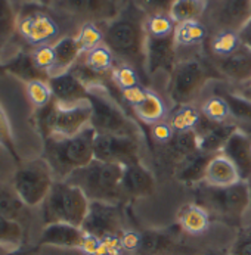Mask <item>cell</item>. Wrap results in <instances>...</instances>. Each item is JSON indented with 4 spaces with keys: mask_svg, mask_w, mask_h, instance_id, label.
<instances>
[{
    "mask_svg": "<svg viewBox=\"0 0 251 255\" xmlns=\"http://www.w3.org/2000/svg\"><path fill=\"white\" fill-rule=\"evenodd\" d=\"M209 0H176L169 12L175 24L200 21L207 10Z\"/></svg>",
    "mask_w": 251,
    "mask_h": 255,
    "instance_id": "31",
    "label": "cell"
},
{
    "mask_svg": "<svg viewBox=\"0 0 251 255\" xmlns=\"http://www.w3.org/2000/svg\"><path fill=\"white\" fill-rule=\"evenodd\" d=\"M194 187L195 204L201 205L210 217L228 223H237L247 214L251 207L250 182H238L231 186H212L201 182Z\"/></svg>",
    "mask_w": 251,
    "mask_h": 255,
    "instance_id": "4",
    "label": "cell"
},
{
    "mask_svg": "<svg viewBox=\"0 0 251 255\" xmlns=\"http://www.w3.org/2000/svg\"><path fill=\"white\" fill-rule=\"evenodd\" d=\"M9 251H12V250H7V248H4V247L0 245V255H7L9 254Z\"/></svg>",
    "mask_w": 251,
    "mask_h": 255,
    "instance_id": "56",
    "label": "cell"
},
{
    "mask_svg": "<svg viewBox=\"0 0 251 255\" xmlns=\"http://www.w3.org/2000/svg\"><path fill=\"white\" fill-rule=\"evenodd\" d=\"M25 89H27V96H28L30 102L36 107L37 110L46 107L53 99V95H52V89L49 86V81L36 80V81L27 83L25 84Z\"/></svg>",
    "mask_w": 251,
    "mask_h": 255,
    "instance_id": "41",
    "label": "cell"
},
{
    "mask_svg": "<svg viewBox=\"0 0 251 255\" xmlns=\"http://www.w3.org/2000/svg\"><path fill=\"white\" fill-rule=\"evenodd\" d=\"M53 50H55V65L50 71V77L68 73L83 55L77 38L71 36L62 37L56 43H53Z\"/></svg>",
    "mask_w": 251,
    "mask_h": 255,
    "instance_id": "27",
    "label": "cell"
},
{
    "mask_svg": "<svg viewBox=\"0 0 251 255\" xmlns=\"http://www.w3.org/2000/svg\"><path fill=\"white\" fill-rule=\"evenodd\" d=\"M3 68H4L6 73L12 74L16 78L25 81V84L27 83H31V81H36V80L49 81V78H50L49 74L41 71L37 67L34 59H33V55L28 53V52H22V50L18 52L6 64H3Z\"/></svg>",
    "mask_w": 251,
    "mask_h": 255,
    "instance_id": "26",
    "label": "cell"
},
{
    "mask_svg": "<svg viewBox=\"0 0 251 255\" xmlns=\"http://www.w3.org/2000/svg\"><path fill=\"white\" fill-rule=\"evenodd\" d=\"M146 13L133 1L121 4L118 15L102 27L104 44L121 64L133 67L139 75L146 74Z\"/></svg>",
    "mask_w": 251,
    "mask_h": 255,
    "instance_id": "1",
    "label": "cell"
},
{
    "mask_svg": "<svg viewBox=\"0 0 251 255\" xmlns=\"http://www.w3.org/2000/svg\"><path fill=\"white\" fill-rule=\"evenodd\" d=\"M24 207H27L18 196L16 193H9V192H0V216L6 219L15 220L21 217L24 213Z\"/></svg>",
    "mask_w": 251,
    "mask_h": 255,
    "instance_id": "43",
    "label": "cell"
},
{
    "mask_svg": "<svg viewBox=\"0 0 251 255\" xmlns=\"http://www.w3.org/2000/svg\"><path fill=\"white\" fill-rule=\"evenodd\" d=\"M240 40L244 46H247L249 49H251V19L249 21V24L238 33Z\"/></svg>",
    "mask_w": 251,
    "mask_h": 255,
    "instance_id": "51",
    "label": "cell"
},
{
    "mask_svg": "<svg viewBox=\"0 0 251 255\" xmlns=\"http://www.w3.org/2000/svg\"><path fill=\"white\" fill-rule=\"evenodd\" d=\"M18 34L33 46L49 44L59 34L56 21L36 4L25 6L18 15Z\"/></svg>",
    "mask_w": 251,
    "mask_h": 255,
    "instance_id": "13",
    "label": "cell"
},
{
    "mask_svg": "<svg viewBox=\"0 0 251 255\" xmlns=\"http://www.w3.org/2000/svg\"><path fill=\"white\" fill-rule=\"evenodd\" d=\"M178 250L175 239L160 230H145L141 233V245L136 251L139 255H170Z\"/></svg>",
    "mask_w": 251,
    "mask_h": 255,
    "instance_id": "29",
    "label": "cell"
},
{
    "mask_svg": "<svg viewBox=\"0 0 251 255\" xmlns=\"http://www.w3.org/2000/svg\"><path fill=\"white\" fill-rule=\"evenodd\" d=\"M222 153L237 167L243 182H251V136L241 130L234 131L223 146Z\"/></svg>",
    "mask_w": 251,
    "mask_h": 255,
    "instance_id": "19",
    "label": "cell"
},
{
    "mask_svg": "<svg viewBox=\"0 0 251 255\" xmlns=\"http://www.w3.org/2000/svg\"><path fill=\"white\" fill-rule=\"evenodd\" d=\"M210 214L198 204H188L182 207L178 214V223L180 229L188 235H203L210 227Z\"/></svg>",
    "mask_w": 251,
    "mask_h": 255,
    "instance_id": "28",
    "label": "cell"
},
{
    "mask_svg": "<svg viewBox=\"0 0 251 255\" xmlns=\"http://www.w3.org/2000/svg\"><path fill=\"white\" fill-rule=\"evenodd\" d=\"M243 95L246 96V98H249V99H251V81L246 86V89L243 90Z\"/></svg>",
    "mask_w": 251,
    "mask_h": 255,
    "instance_id": "54",
    "label": "cell"
},
{
    "mask_svg": "<svg viewBox=\"0 0 251 255\" xmlns=\"http://www.w3.org/2000/svg\"><path fill=\"white\" fill-rule=\"evenodd\" d=\"M96 131L89 126L71 137H47L43 140V159L49 164L56 182H64L74 171L95 159Z\"/></svg>",
    "mask_w": 251,
    "mask_h": 255,
    "instance_id": "2",
    "label": "cell"
},
{
    "mask_svg": "<svg viewBox=\"0 0 251 255\" xmlns=\"http://www.w3.org/2000/svg\"><path fill=\"white\" fill-rule=\"evenodd\" d=\"M55 6L86 22H109L114 19L121 4L115 0H55Z\"/></svg>",
    "mask_w": 251,
    "mask_h": 255,
    "instance_id": "15",
    "label": "cell"
},
{
    "mask_svg": "<svg viewBox=\"0 0 251 255\" xmlns=\"http://www.w3.org/2000/svg\"><path fill=\"white\" fill-rule=\"evenodd\" d=\"M49 86L52 89L53 99L62 105H75L89 101L87 87L71 71L50 77Z\"/></svg>",
    "mask_w": 251,
    "mask_h": 255,
    "instance_id": "20",
    "label": "cell"
},
{
    "mask_svg": "<svg viewBox=\"0 0 251 255\" xmlns=\"http://www.w3.org/2000/svg\"><path fill=\"white\" fill-rule=\"evenodd\" d=\"M90 120L92 105L89 101L75 105H62L52 99L50 104L34 112V124L43 140L47 137L75 136L90 126Z\"/></svg>",
    "mask_w": 251,
    "mask_h": 255,
    "instance_id": "6",
    "label": "cell"
},
{
    "mask_svg": "<svg viewBox=\"0 0 251 255\" xmlns=\"http://www.w3.org/2000/svg\"><path fill=\"white\" fill-rule=\"evenodd\" d=\"M133 1L144 10L146 16H152V15H169L176 0H133Z\"/></svg>",
    "mask_w": 251,
    "mask_h": 255,
    "instance_id": "45",
    "label": "cell"
},
{
    "mask_svg": "<svg viewBox=\"0 0 251 255\" xmlns=\"http://www.w3.org/2000/svg\"><path fill=\"white\" fill-rule=\"evenodd\" d=\"M237 130H238V127L234 123L217 124V123L209 121L207 118H204L201 115V120L195 128V131L198 134L200 150H203L206 153H213V155L222 152L228 139Z\"/></svg>",
    "mask_w": 251,
    "mask_h": 255,
    "instance_id": "18",
    "label": "cell"
},
{
    "mask_svg": "<svg viewBox=\"0 0 251 255\" xmlns=\"http://www.w3.org/2000/svg\"><path fill=\"white\" fill-rule=\"evenodd\" d=\"M148 145L132 137L96 133L93 142V153L96 161L111 164H139L144 162Z\"/></svg>",
    "mask_w": 251,
    "mask_h": 255,
    "instance_id": "10",
    "label": "cell"
},
{
    "mask_svg": "<svg viewBox=\"0 0 251 255\" xmlns=\"http://www.w3.org/2000/svg\"><path fill=\"white\" fill-rule=\"evenodd\" d=\"M84 239L86 232L81 227L67 223H52L44 226L40 236V245L81 250Z\"/></svg>",
    "mask_w": 251,
    "mask_h": 255,
    "instance_id": "21",
    "label": "cell"
},
{
    "mask_svg": "<svg viewBox=\"0 0 251 255\" xmlns=\"http://www.w3.org/2000/svg\"><path fill=\"white\" fill-rule=\"evenodd\" d=\"M121 248L129 253H136L141 245V233L133 230H124L120 236Z\"/></svg>",
    "mask_w": 251,
    "mask_h": 255,
    "instance_id": "50",
    "label": "cell"
},
{
    "mask_svg": "<svg viewBox=\"0 0 251 255\" xmlns=\"http://www.w3.org/2000/svg\"><path fill=\"white\" fill-rule=\"evenodd\" d=\"M200 120H201V112L195 108V105L176 107V110L167 117V121L175 131L195 130Z\"/></svg>",
    "mask_w": 251,
    "mask_h": 255,
    "instance_id": "34",
    "label": "cell"
},
{
    "mask_svg": "<svg viewBox=\"0 0 251 255\" xmlns=\"http://www.w3.org/2000/svg\"><path fill=\"white\" fill-rule=\"evenodd\" d=\"M155 186L157 179L144 162L124 165L123 192L126 199H139L151 196L155 192Z\"/></svg>",
    "mask_w": 251,
    "mask_h": 255,
    "instance_id": "17",
    "label": "cell"
},
{
    "mask_svg": "<svg viewBox=\"0 0 251 255\" xmlns=\"http://www.w3.org/2000/svg\"><path fill=\"white\" fill-rule=\"evenodd\" d=\"M241 44V40L238 33L234 31H220L213 33V37L210 40V49L216 58H225L235 52Z\"/></svg>",
    "mask_w": 251,
    "mask_h": 255,
    "instance_id": "38",
    "label": "cell"
},
{
    "mask_svg": "<svg viewBox=\"0 0 251 255\" xmlns=\"http://www.w3.org/2000/svg\"><path fill=\"white\" fill-rule=\"evenodd\" d=\"M115 1H117V3H120V1H121V0H115Z\"/></svg>",
    "mask_w": 251,
    "mask_h": 255,
    "instance_id": "58",
    "label": "cell"
},
{
    "mask_svg": "<svg viewBox=\"0 0 251 255\" xmlns=\"http://www.w3.org/2000/svg\"><path fill=\"white\" fill-rule=\"evenodd\" d=\"M200 255H231L229 254V251H226V250H217V248H213V250H207V251H204L203 254Z\"/></svg>",
    "mask_w": 251,
    "mask_h": 255,
    "instance_id": "53",
    "label": "cell"
},
{
    "mask_svg": "<svg viewBox=\"0 0 251 255\" xmlns=\"http://www.w3.org/2000/svg\"><path fill=\"white\" fill-rule=\"evenodd\" d=\"M56 182L49 164L37 158L22 164L13 176V192L27 205H41Z\"/></svg>",
    "mask_w": 251,
    "mask_h": 255,
    "instance_id": "9",
    "label": "cell"
},
{
    "mask_svg": "<svg viewBox=\"0 0 251 255\" xmlns=\"http://www.w3.org/2000/svg\"><path fill=\"white\" fill-rule=\"evenodd\" d=\"M198 150H200V142L195 130L175 131L169 143L160 146V152L163 153V156L169 159L175 167Z\"/></svg>",
    "mask_w": 251,
    "mask_h": 255,
    "instance_id": "22",
    "label": "cell"
},
{
    "mask_svg": "<svg viewBox=\"0 0 251 255\" xmlns=\"http://www.w3.org/2000/svg\"><path fill=\"white\" fill-rule=\"evenodd\" d=\"M213 156H215L213 153H206L203 150H198L194 155L188 156L186 159H183L175 167L176 180L185 184H191V186L204 182L209 162Z\"/></svg>",
    "mask_w": 251,
    "mask_h": 255,
    "instance_id": "23",
    "label": "cell"
},
{
    "mask_svg": "<svg viewBox=\"0 0 251 255\" xmlns=\"http://www.w3.org/2000/svg\"><path fill=\"white\" fill-rule=\"evenodd\" d=\"M87 90L89 102L92 105L90 127L96 133L132 137L148 145L144 130L123 110L109 84H95L87 87Z\"/></svg>",
    "mask_w": 251,
    "mask_h": 255,
    "instance_id": "3",
    "label": "cell"
},
{
    "mask_svg": "<svg viewBox=\"0 0 251 255\" xmlns=\"http://www.w3.org/2000/svg\"><path fill=\"white\" fill-rule=\"evenodd\" d=\"M77 41L81 49V53H87L92 49L104 44V33L102 28L95 22H84L77 34Z\"/></svg>",
    "mask_w": 251,
    "mask_h": 255,
    "instance_id": "39",
    "label": "cell"
},
{
    "mask_svg": "<svg viewBox=\"0 0 251 255\" xmlns=\"http://www.w3.org/2000/svg\"><path fill=\"white\" fill-rule=\"evenodd\" d=\"M204 16L213 33H240L251 19V0H213Z\"/></svg>",
    "mask_w": 251,
    "mask_h": 255,
    "instance_id": "11",
    "label": "cell"
},
{
    "mask_svg": "<svg viewBox=\"0 0 251 255\" xmlns=\"http://www.w3.org/2000/svg\"><path fill=\"white\" fill-rule=\"evenodd\" d=\"M33 59L36 62V65L44 73L50 75V71L55 65V50H53V44H41L37 46L34 52L31 53Z\"/></svg>",
    "mask_w": 251,
    "mask_h": 255,
    "instance_id": "44",
    "label": "cell"
},
{
    "mask_svg": "<svg viewBox=\"0 0 251 255\" xmlns=\"http://www.w3.org/2000/svg\"><path fill=\"white\" fill-rule=\"evenodd\" d=\"M145 28L148 36L164 37L175 34L176 24L170 18V15H152L146 18Z\"/></svg>",
    "mask_w": 251,
    "mask_h": 255,
    "instance_id": "42",
    "label": "cell"
},
{
    "mask_svg": "<svg viewBox=\"0 0 251 255\" xmlns=\"http://www.w3.org/2000/svg\"><path fill=\"white\" fill-rule=\"evenodd\" d=\"M1 71H4V68H3V65L0 64V73H1Z\"/></svg>",
    "mask_w": 251,
    "mask_h": 255,
    "instance_id": "57",
    "label": "cell"
},
{
    "mask_svg": "<svg viewBox=\"0 0 251 255\" xmlns=\"http://www.w3.org/2000/svg\"><path fill=\"white\" fill-rule=\"evenodd\" d=\"M123 164H111L93 159L89 165L74 171L64 180L80 187L90 201L108 204H123L126 199L123 192Z\"/></svg>",
    "mask_w": 251,
    "mask_h": 255,
    "instance_id": "5",
    "label": "cell"
},
{
    "mask_svg": "<svg viewBox=\"0 0 251 255\" xmlns=\"http://www.w3.org/2000/svg\"><path fill=\"white\" fill-rule=\"evenodd\" d=\"M207 34H209L207 25L203 24L201 21L182 22V24L176 25V30H175L176 46H178V49L198 46L207 38Z\"/></svg>",
    "mask_w": 251,
    "mask_h": 255,
    "instance_id": "32",
    "label": "cell"
},
{
    "mask_svg": "<svg viewBox=\"0 0 251 255\" xmlns=\"http://www.w3.org/2000/svg\"><path fill=\"white\" fill-rule=\"evenodd\" d=\"M146 93H148V89L139 84V86H135V87L120 90V98L130 108H135V107H138L139 104L144 102L145 98H146Z\"/></svg>",
    "mask_w": 251,
    "mask_h": 255,
    "instance_id": "48",
    "label": "cell"
},
{
    "mask_svg": "<svg viewBox=\"0 0 251 255\" xmlns=\"http://www.w3.org/2000/svg\"><path fill=\"white\" fill-rule=\"evenodd\" d=\"M34 1H37L41 6H49L50 3H53V0H34Z\"/></svg>",
    "mask_w": 251,
    "mask_h": 255,
    "instance_id": "55",
    "label": "cell"
},
{
    "mask_svg": "<svg viewBox=\"0 0 251 255\" xmlns=\"http://www.w3.org/2000/svg\"><path fill=\"white\" fill-rule=\"evenodd\" d=\"M212 80H223L216 67L200 58H186L178 62L169 75L167 93L175 107L194 105Z\"/></svg>",
    "mask_w": 251,
    "mask_h": 255,
    "instance_id": "7",
    "label": "cell"
},
{
    "mask_svg": "<svg viewBox=\"0 0 251 255\" xmlns=\"http://www.w3.org/2000/svg\"><path fill=\"white\" fill-rule=\"evenodd\" d=\"M111 80L115 84L117 89L123 90V89H129V87H135L141 84V75L139 73L127 65V64H121L115 65L111 71Z\"/></svg>",
    "mask_w": 251,
    "mask_h": 255,
    "instance_id": "40",
    "label": "cell"
},
{
    "mask_svg": "<svg viewBox=\"0 0 251 255\" xmlns=\"http://www.w3.org/2000/svg\"><path fill=\"white\" fill-rule=\"evenodd\" d=\"M81 229L98 239L120 238L124 229V216L120 204L90 201L89 213Z\"/></svg>",
    "mask_w": 251,
    "mask_h": 255,
    "instance_id": "12",
    "label": "cell"
},
{
    "mask_svg": "<svg viewBox=\"0 0 251 255\" xmlns=\"http://www.w3.org/2000/svg\"><path fill=\"white\" fill-rule=\"evenodd\" d=\"M215 93L220 95L229 108L231 123H234L238 130L251 136V99L243 93H234L226 89H216Z\"/></svg>",
    "mask_w": 251,
    "mask_h": 255,
    "instance_id": "24",
    "label": "cell"
},
{
    "mask_svg": "<svg viewBox=\"0 0 251 255\" xmlns=\"http://www.w3.org/2000/svg\"><path fill=\"white\" fill-rule=\"evenodd\" d=\"M7 255H37L36 248H28V247H19L16 250L9 251Z\"/></svg>",
    "mask_w": 251,
    "mask_h": 255,
    "instance_id": "52",
    "label": "cell"
},
{
    "mask_svg": "<svg viewBox=\"0 0 251 255\" xmlns=\"http://www.w3.org/2000/svg\"><path fill=\"white\" fill-rule=\"evenodd\" d=\"M175 134V130L172 128V126L169 124V121H160L154 126H151V137L152 142L157 143L158 146L166 145L172 140Z\"/></svg>",
    "mask_w": 251,
    "mask_h": 255,
    "instance_id": "47",
    "label": "cell"
},
{
    "mask_svg": "<svg viewBox=\"0 0 251 255\" xmlns=\"http://www.w3.org/2000/svg\"><path fill=\"white\" fill-rule=\"evenodd\" d=\"M132 110L135 112V115L148 126H154V124L163 121L166 118V111H167L161 96L157 92L149 90V89H148L144 102Z\"/></svg>",
    "mask_w": 251,
    "mask_h": 255,
    "instance_id": "30",
    "label": "cell"
},
{
    "mask_svg": "<svg viewBox=\"0 0 251 255\" xmlns=\"http://www.w3.org/2000/svg\"><path fill=\"white\" fill-rule=\"evenodd\" d=\"M24 230L19 221L0 216V245L7 250H16L21 247Z\"/></svg>",
    "mask_w": 251,
    "mask_h": 255,
    "instance_id": "36",
    "label": "cell"
},
{
    "mask_svg": "<svg viewBox=\"0 0 251 255\" xmlns=\"http://www.w3.org/2000/svg\"><path fill=\"white\" fill-rule=\"evenodd\" d=\"M200 112L204 118H207L212 123L223 124V123H231V114L226 101L220 95H212L209 96L200 107Z\"/></svg>",
    "mask_w": 251,
    "mask_h": 255,
    "instance_id": "35",
    "label": "cell"
},
{
    "mask_svg": "<svg viewBox=\"0 0 251 255\" xmlns=\"http://www.w3.org/2000/svg\"><path fill=\"white\" fill-rule=\"evenodd\" d=\"M18 16L10 4V0H0V49L15 34Z\"/></svg>",
    "mask_w": 251,
    "mask_h": 255,
    "instance_id": "37",
    "label": "cell"
},
{
    "mask_svg": "<svg viewBox=\"0 0 251 255\" xmlns=\"http://www.w3.org/2000/svg\"><path fill=\"white\" fill-rule=\"evenodd\" d=\"M41 205L44 226L67 223L81 227L89 213L90 199L80 187L71 183L55 182Z\"/></svg>",
    "mask_w": 251,
    "mask_h": 255,
    "instance_id": "8",
    "label": "cell"
},
{
    "mask_svg": "<svg viewBox=\"0 0 251 255\" xmlns=\"http://www.w3.org/2000/svg\"><path fill=\"white\" fill-rule=\"evenodd\" d=\"M0 145L10 153V156L13 159L19 161V156L16 153L15 143H13L12 131H10V127H9V121H7V117H6V114H4L1 107H0Z\"/></svg>",
    "mask_w": 251,
    "mask_h": 255,
    "instance_id": "46",
    "label": "cell"
},
{
    "mask_svg": "<svg viewBox=\"0 0 251 255\" xmlns=\"http://www.w3.org/2000/svg\"><path fill=\"white\" fill-rule=\"evenodd\" d=\"M215 67L223 80L238 86H247L251 81V49L241 43L231 55L217 58Z\"/></svg>",
    "mask_w": 251,
    "mask_h": 255,
    "instance_id": "16",
    "label": "cell"
},
{
    "mask_svg": "<svg viewBox=\"0 0 251 255\" xmlns=\"http://www.w3.org/2000/svg\"><path fill=\"white\" fill-rule=\"evenodd\" d=\"M204 182L212 186L223 187V186H231V184L241 182V179L232 161L228 156H225L222 152H219L209 162Z\"/></svg>",
    "mask_w": 251,
    "mask_h": 255,
    "instance_id": "25",
    "label": "cell"
},
{
    "mask_svg": "<svg viewBox=\"0 0 251 255\" xmlns=\"http://www.w3.org/2000/svg\"><path fill=\"white\" fill-rule=\"evenodd\" d=\"M83 62L84 65L98 75L107 77L111 74L114 65V53L108 49L105 44H101L95 49H92L87 53H83Z\"/></svg>",
    "mask_w": 251,
    "mask_h": 255,
    "instance_id": "33",
    "label": "cell"
},
{
    "mask_svg": "<svg viewBox=\"0 0 251 255\" xmlns=\"http://www.w3.org/2000/svg\"><path fill=\"white\" fill-rule=\"evenodd\" d=\"M178 46L175 34L164 37H152L146 34V74L152 77L158 73H173L178 65Z\"/></svg>",
    "mask_w": 251,
    "mask_h": 255,
    "instance_id": "14",
    "label": "cell"
},
{
    "mask_svg": "<svg viewBox=\"0 0 251 255\" xmlns=\"http://www.w3.org/2000/svg\"><path fill=\"white\" fill-rule=\"evenodd\" d=\"M231 255H251V227L243 230L237 239L234 241L231 250H229Z\"/></svg>",
    "mask_w": 251,
    "mask_h": 255,
    "instance_id": "49",
    "label": "cell"
}]
</instances>
